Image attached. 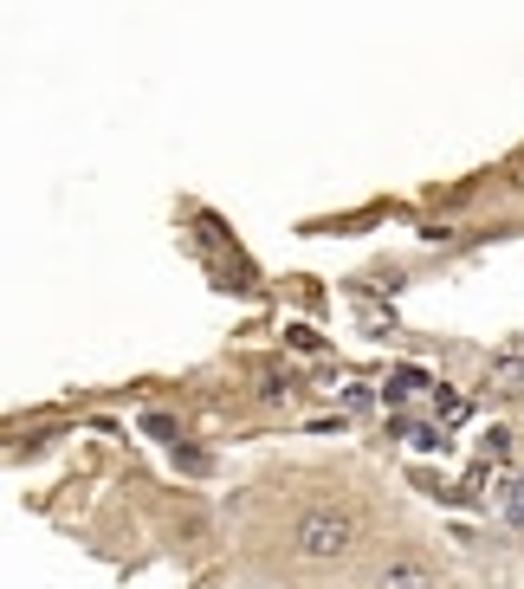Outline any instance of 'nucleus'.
I'll return each mask as SVG.
<instances>
[{
	"label": "nucleus",
	"mask_w": 524,
	"mask_h": 589,
	"mask_svg": "<svg viewBox=\"0 0 524 589\" xmlns=\"http://www.w3.org/2000/svg\"><path fill=\"white\" fill-rule=\"evenodd\" d=\"M363 531H369V525H363V512H356V505H343V499H311V505H298L292 525H285V551H292L298 564L330 570V564H343V557H356Z\"/></svg>",
	"instance_id": "1"
},
{
	"label": "nucleus",
	"mask_w": 524,
	"mask_h": 589,
	"mask_svg": "<svg viewBox=\"0 0 524 589\" xmlns=\"http://www.w3.org/2000/svg\"><path fill=\"white\" fill-rule=\"evenodd\" d=\"M369 589H440V570L427 564L421 551H395L389 564H376V577H369Z\"/></svg>",
	"instance_id": "2"
},
{
	"label": "nucleus",
	"mask_w": 524,
	"mask_h": 589,
	"mask_svg": "<svg viewBox=\"0 0 524 589\" xmlns=\"http://www.w3.org/2000/svg\"><path fill=\"white\" fill-rule=\"evenodd\" d=\"M292 395H298L292 369H266V376H259V402H292Z\"/></svg>",
	"instance_id": "3"
},
{
	"label": "nucleus",
	"mask_w": 524,
	"mask_h": 589,
	"mask_svg": "<svg viewBox=\"0 0 524 589\" xmlns=\"http://www.w3.org/2000/svg\"><path fill=\"white\" fill-rule=\"evenodd\" d=\"M492 376H499L505 389H524V363H492Z\"/></svg>",
	"instance_id": "4"
},
{
	"label": "nucleus",
	"mask_w": 524,
	"mask_h": 589,
	"mask_svg": "<svg viewBox=\"0 0 524 589\" xmlns=\"http://www.w3.org/2000/svg\"><path fill=\"white\" fill-rule=\"evenodd\" d=\"M486 454H512V428H492L486 434Z\"/></svg>",
	"instance_id": "5"
},
{
	"label": "nucleus",
	"mask_w": 524,
	"mask_h": 589,
	"mask_svg": "<svg viewBox=\"0 0 524 589\" xmlns=\"http://www.w3.org/2000/svg\"><path fill=\"white\" fill-rule=\"evenodd\" d=\"M143 428H149V434H156V441H175V421H169V415H149V421H143Z\"/></svg>",
	"instance_id": "6"
},
{
	"label": "nucleus",
	"mask_w": 524,
	"mask_h": 589,
	"mask_svg": "<svg viewBox=\"0 0 524 589\" xmlns=\"http://www.w3.org/2000/svg\"><path fill=\"white\" fill-rule=\"evenodd\" d=\"M505 182H512V188H518V195H524V156L512 162V169H505Z\"/></svg>",
	"instance_id": "7"
}]
</instances>
